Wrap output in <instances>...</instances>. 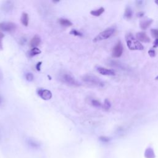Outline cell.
I'll return each instance as SVG.
<instances>
[{"instance_id":"cell-1","label":"cell","mask_w":158,"mask_h":158,"mask_svg":"<svg viewBox=\"0 0 158 158\" xmlns=\"http://www.w3.org/2000/svg\"><path fill=\"white\" fill-rule=\"evenodd\" d=\"M59 80L71 87H79L80 85V83L75 80L74 75L67 71H62L59 74Z\"/></svg>"},{"instance_id":"cell-2","label":"cell","mask_w":158,"mask_h":158,"mask_svg":"<svg viewBox=\"0 0 158 158\" xmlns=\"http://www.w3.org/2000/svg\"><path fill=\"white\" fill-rule=\"evenodd\" d=\"M125 41L127 47L130 50H143L144 49V46L131 33L126 35Z\"/></svg>"},{"instance_id":"cell-3","label":"cell","mask_w":158,"mask_h":158,"mask_svg":"<svg viewBox=\"0 0 158 158\" xmlns=\"http://www.w3.org/2000/svg\"><path fill=\"white\" fill-rule=\"evenodd\" d=\"M82 80L89 85L95 86V87H102L104 85V82L98 77L90 75V74H87L85 75L82 77Z\"/></svg>"},{"instance_id":"cell-4","label":"cell","mask_w":158,"mask_h":158,"mask_svg":"<svg viewBox=\"0 0 158 158\" xmlns=\"http://www.w3.org/2000/svg\"><path fill=\"white\" fill-rule=\"evenodd\" d=\"M115 30H116V29L114 27H113L106 29V30H104V31L99 33L93 39V41L94 42H98V41H100L109 38L110 37H111L114 34V33L115 32Z\"/></svg>"},{"instance_id":"cell-5","label":"cell","mask_w":158,"mask_h":158,"mask_svg":"<svg viewBox=\"0 0 158 158\" xmlns=\"http://www.w3.org/2000/svg\"><path fill=\"white\" fill-rule=\"evenodd\" d=\"M17 29L15 23L11 22H2L0 23V30L6 32H13Z\"/></svg>"},{"instance_id":"cell-6","label":"cell","mask_w":158,"mask_h":158,"mask_svg":"<svg viewBox=\"0 0 158 158\" xmlns=\"http://www.w3.org/2000/svg\"><path fill=\"white\" fill-rule=\"evenodd\" d=\"M123 51H124V48H123L122 44L121 41H119L113 49L112 55L114 58H119L122 55Z\"/></svg>"},{"instance_id":"cell-7","label":"cell","mask_w":158,"mask_h":158,"mask_svg":"<svg viewBox=\"0 0 158 158\" xmlns=\"http://www.w3.org/2000/svg\"><path fill=\"white\" fill-rule=\"evenodd\" d=\"M37 93L38 96L44 100H49L52 98V93L46 89H38Z\"/></svg>"},{"instance_id":"cell-8","label":"cell","mask_w":158,"mask_h":158,"mask_svg":"<svg viewBox=\"0 0 158 158\" xmlns=\"http://www.w3.org/2000/svg\"><path fill=\"white\" fill-rule=\"evenodd\" d=\"M97 71L101 75H107V76H114L115 75L116 73L113 70L111 69H108L104 67H99L97 68Z\"/></svg>"},{"instance_id":"cell-9","label":"cell","mask_w":158,"mask_h":158,"mask_svg":"<svg viewBox=\"0 0 158 158\" xmlns=\"http://www.w3.org/2000/svg\"><path fill=\"white\" fill-rule=\"evenodd\" d=\"M14 7V4L11 1H6L3 3L2 5V11H3L4 12L6 13H8L10 11H11Z\"/></svg>"},{"instance_id":"cell-10","label":"cell","mask_w":158,"mask_h":158,"mask_svg":"<svg viewBox=\"0 0 158 158\" xmlns=\"http://www.w3.org/2000/svg\"><path fill=\"white\" fill-rule=\"evenodd\" d=\"M137 38L139 41L144 42V43H149L150 42V39L148 36L143 32H140L137 33Z\"/></svg>"},{"instance_id":"cell-11","label":"cell","mask_w":158,"mask_h":158,"mask_svg":"<svg viewBox=\"0 0 158 158\" xmlns=\"http://www.w3.org/2000/svg\"><path fill=\"white\" fill-rule=\"evenodd\" d=\"M40 43H41V38H40V37L38 35H36L30 40V46L31 47H32V48H37L38 46H39Z\"/></svg>"},{"instance_id":"cell-12","label":"cell","mask_w":158,"mask_h":158,"mask_svg":"<svg viewBox=\"0 0 158 158\" xmlns=\"http://www.w3.org/2000/svg\"><path fill=\"white\" fill-rule=\"evenodd\" d=\"M152 22H153L152 19H145L140 22V27L142 30H146L151 25Z\"/></svg>"},{"instance_id":"cell-13","label":"cell","mask_w":158,"mask_h":158,"mask_svg":"<svg viewBox=\"0 0 158 158\" xmlns=\"http://www.w3.org/2000/svg\"><path fill=\"white\" fill-rule=\"evenodd\" d=\"M21 21L22 25H24L25 27H27L29 25V15L27 13H23L22 14L21 17Z\"/></svg>"},{"instance_id":"cell-14","label":"cell","mask_w":158,"mask_h":158,"mask_svg":"<svg viewBox=\"0 0 158 158\" xmlns=\"http://www.w3.org/2000/svg\"><path fill=\"white\" fill-rule=\"evenodd\" d=\"M59 23L61 25L65 27H69L72 25V23L67 19H64V18H61L59 19Z\"/></svg>"},{"instance_id":"cell-15","label":"cell","mask_w":158,"mask_h":158,"mask_svg":"<svg viewBox=\"0 0 158 158\" xmlns=\"http://www.w3.org/2000/svg\"><path fill=\"white\" fill-rule=\"evenodd\" d=\"M145 156L146 158H154L155 154L154 152V150L151 147L148 148L145 152Z\"/></svg>"},{"instance_id":"cell-16","label":"cell","mask_w":158,"mask_h":158,"mask_svg":"<svg viewBox=\"0 0 158 158\" xmlns=\"http://www.w3.org/2000/svg\"><path fill=\"white\" fill-rule=\"evenodd\" d=\"M41 53V51L37 48H33L32 49H30L28 52V56L30 58L33 57L35 56H37Z\"/></svg>"},{"instance_id":"cell-17","label":"cell","mask_w":158,"mask_h":158,"mask_svg":"<svg viewBox=\"0 0 158 158\" xmlns=\"http://www.w3.org/2000/svg\"><path fill=\"white\" fill-rule=\"evenodd\" d=\"M104 12V8L101 7L99 8V9L95 10H93L90 12V14L91 15H93V16H96V17H98L99 16H101L103 13Z\"/></svg>"},{"instance_id":"cell-18","label":"cell","mask_w":158,"mask_h":158,"mask_svg":"<svg viewBox=\"0 0 158 158\" xmlns=\"http://www.w3.org/2000/svg\"><path fill=\"white\" fill-rule=\"evenodd\" d=\"M133 15V12L132 10L131 9V8L130 6H127L125 10V13H124V17L126 19H130L132 17Z\"/></svg>"},{"instance_id":"cell-19","label":"cell","mask_w":158,"mask_h":158,"mask_svg":"<svg viewBox=\"0 0 158 158\" xmlns=\"http://www.w3.org/2000/svg\"><path fill=\"white\" fill-rule=\"evenodd\" d=\"M111 106V104L110 101L108 99H105L104 102V105H103V108L105 111H108L110 108Z\"/></svg>"},{"instance_id":"cell-20","label":"cell","mask_w":158,"mask_h":158,"mask_svg":"<svg viewBox=\"0 0 158 158\" xmlns=\"http://www.w3.org/2000/svg\"><path fill=\"white\" fill-rule=\"evenodd\" d=\"M70 34H72L74 36H77V37H82V33L81 32H80L79 31L75 30V29H72L71 32H70Z\"/></svg>"},{"instance_id":"cell-21","label":"cell","mask_w":158,"mask_h":158,"mask_svg":"<svg viewBox=\"0 0 158 158\" xmlns=\"http://www.w3.org/2000/svg\"><path fill=\"white\" fill-rule=\"evenodd\" d=\"M91 104L93 106L96 108H99L101 106V103L98 100H96V99H93L91 101Z\"/></svg>"},{"instance_id":"cell-22","label":"cell","mask_w":158,"mask_h":158,"mask_svg":"<svg viewBox=\"0 0 158 158\" xmlns=\"http://www.w3.org/2000/svg\"><path fill=\"white\" fill-rule=\"evenodd\" d=\"M25 79L29 82H32L34 79V76L32 73H27L25 74Z\"/></svg>"},{"instance_id":"cell-23","label":"cell","mask_w":158,"mask_h":158,"mask_svg":"<svg viewBox=\"0 0 158 158\" xmlns=\"http://www.w3.org/2000/svg\"><path fill=\"white\" fill-rule=\"evenodd\" d=\"M4 37H5V35L0 31V51H2L3 49V39Z\"/></svg>"},{"instance_id":"cell-24","label":"cell","mask_w":158,"mask_h":158,"mask_svg":"<svg viewBox=\"0 0 158 158\" xmlns=\"http://www.w3.org/2000/svg\"><path fill=\"white\" fill-rule=\"evenodd\" d=\"M151 33L152 37H154L156 38V40H158V30L156 29H151Z\"/></svg>"},{"instance_id":"cell-25","label":"cell","mask_w":158,"mask_h":158,"mask_svg":"<svg viewBox=\"0 0 158 158\" xmlns=\"http://www.w3.org/2000/svg\"><path fill=\"white\" fill-rule=\"evenodd\" d=\"M99 140L102 141V142H108L110 141V138L108 137H105V136H101L99 137Z\"/></svg>"},{"instance_id":"cell-26","label":"cell","mask_w":158,"mask_h":158,"mask_svg":"<svg viewBox=\"0 0 158 158\" xmlns=\"http://www.w3.org/2000/svg\"><path fill=\"white\" fill-rule=\"evenodd\" d=\"M148 54L149 55V56L151 57H154L155 56V51L153 49H150L149 51H148Z\"/></svg>"},{"instance_id":"cell-27","label":"cell","mask_w":158,"mask_h":158,"mask_svg":"<svg viewBox=\"0 0 158 158\" xmlns=\"http://www.w3.org/2000/svg\"><path fill=\"white\" fill-rule=\"evenodd\" d=\"M41 64H42V63H41V62H38V63L37 64V65H36V69H37L38 71H40Z\"/></svg>"},{"instance_id":"cell-28","label":"cell","mask_w":158,"mask_h":158,"mask_svg":"<svg viewBox=\"0 0 158 158\" xmlns=\"http://www.w3.org/2000/svg\"><path fill=\"white\" fill-rule=\"evenodd\" d=\"M158 46V40H155L154 42V45L153 47L154 48H157Z\"/></svg>"},{"instance_id":"cell-29","label":"cell","mask_w":158,"mask_h":158,"mask_svg":"<svg viewBox=\"0 0 158 158\" xmlns=\"http://www.w3.org/2000/svg\"><path fill=\"white\" fill-rule=\"evenodd\" d=\"M21 44H24L25 42H26V39L25 38H22L21 40Z\"/></svg>"},{"instance_id":"cell-30","label":"cell","mask_w":158,"mask_h":158,"mask_svg":"<svg viewBox=\"0 0 158 158\" xmlns=\"http://www.w3.org/2000/svg\"><path fill=\"white\" fill-rule=\"evenodd\" d=\"M143 15H144L143 13H138V17H143Z\"/></svg>"},{"instance_id":"cell-31","label":"cell","mask_w":158,"mask_h":158,"mask_svg":"<svg viewBox=\"0 0 158 158\" xmlns=\"http://www.w3.org/2000/svg\"><path fill=\"white\" fill-rule=\"evenodd\" d=\"M2 103V98L1 97V96H0V104H1Z\"/></svg>"},{"instance_id":"cell-32","label":"cell","mask_w":158,"mask_h":158,"mask_svg":"<svg viewBox=\"0 0 158 158\" xmlns=\"http://www.w3.org/2000/svg\"><path fill=\"white\" fill-rule=\"evenodd\" d=\"M155 3L158 5V0H156V1H155Z\"/></svg>"}]
</instances>
